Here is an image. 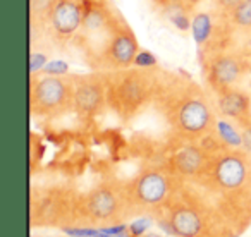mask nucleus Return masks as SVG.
<instances>
[{
    "mask_svg": "<svg viewBox=\"0 0 251 237\" xmlns=\"http://www.w3.org/2000/svg\"><path fill=\"white\" fill-rule=\"evenodd\" d=\"M241 0H210V4H212V9L220 14H227L230 12L237 4H239Z\"/></svg>",
    "mask_w": 251,
    "mask_h": 237,
    "instance_id": "18",
    "label": "nucleus"
},
{
    "mask_svg": "<svg viewBox=\"0 0 251 237\" xmlns=\"http://www.w3.org/2000/svg\"><path fill=\"white\" fill-rule=\"evenodd\" d=\"M189 182L205 201L241 237L251 225V153L244 148L219 144L205 168Z\"/></svg>",
    "mask_w": 251,
    "mask_h": 237,
    "instance_id": "1",
    "label": "nucleus"
},
{
    "mask_svg": "<svg viewBox=\"0 0 251 237\" xmlns=\"http://www.w3.org/2000/svg\"><path fill=\"white\" fill-rule=\"evenodd\" d=\"M217 115L227 118L236 126H243L251 118V95L243 86L229 88L212 95Z\"/></svg>",
    "mask_w": 251,
    "mask_h": 237,
    "instance_id": "13",
    "label": "nucleus"
},
{
    "mask_svg": "<svg viewBox=\"0 0 251 237\" xmlns=\"http://www.w3.org/2000/svg\"><path fill=\"white\" fill-rule=\"evenodd\" d=\"M179 181L162 162L147 164L129 179H124L133 218L157 216L174 194Z\"/></svg>",
    "mask_w": 251,
    "mask_h": 237,
    "instance_id": "9",
    "label": "nucleus"
},
{
    "mask_svg": "<svg viewBox=\"0 0 251 237\" xmlns=\"http://www.w3.org/2000/svg\"><path fill=\"white\" fill-rule=\"evenodd\" d=\"M81 191L69 182L53 181L29 189V225L33 229H66L77 222Z\"/></svg>",
    "mask_w": 251,
    "mask_h": 237,
    "instance_id": "7",
    "label": "nucleus"
},
{
    "mask_svg": "<svg viewBox=\"0 0 251 237\" xmlns=\"http://www.w3.org/2000/svg\"><path fill=\"white\" fill-rule=\"evenodd\" d=\"M250 2H251V0H250Z\"/></svg>",
    "mask_w": 251,
    "mask_h": 237,
    "instance_id": "21",
    "label": "nucleus"
},
{
    "mask_svg": "<svg viewBox=\"0 0 251 237\" xmlns=\"http://www.w3.org/2000/svg\"><path fill=\"white\" fill-rule=\"evenodd\" d=\"M155 223L167 237H237L189 181H179Z\"/></svg>",
    "mask_w": 251,
    "mask_h": 237,
    "instance_id": "4",
    "label": "nucleus"
},
{
    "mask_svg": "<svg viewBox=\"0 0 251 237\" xmlns=\"http://www.w3.org/2000/svg\"><path fill=\"white\" fill-rule=\"evenodd\" d=\"M88 0H47L42 9L31 12V38H42L64 50L74 45L81 28Z\"/></svg>",
    "mask_w": 251,
    "mask_h": 237,
    "instance_id": "8",
    "label": "nucleus"
},
{
    "mask_svg": "<svg viewBox=\"0 0 251 237\" xmlns=\"http://www.w3.org/2000/svg\"><path fill=\"white\" fill-rule=\"evenodd\" d=\"M162 72L155 66H131L121 71L105 72L108 110L127 124L153 108L160 88Z\"/></svg>",
    "mask_w": 251,
    "mask_h": 237,
    "instance_id": "5",
    "label": "nucleus"
},
{
    "mask_svg": "<svg viewBox=\"0 0 251 237\" xmlns=\"http://www.w3.org/2000/svg\"><path fill=\"white\" fill-rule=\"evenodd\" d=\"M201 0H150L153 9L160 14H189Z\"/></svg>",
    "mask_w": 251,
    "mask_h": 237,
    "instance_id": "16",
    "label": "nucleus"
},
{
    "mask_svg": "<svg viewBox=\"0 0 251 237\" xmlns=\"http://www.w3.org/2000/svg\"><path fill=\"white\" fill-rule=\"evenodd\" d=\"M141 237H167V236H162V234H157V232H147Z\"/></svg>",
    "mask_w": 251,
    "mask_h": 237,
    "instance_id": "20",
    "label": "nucleus"
},
{
    "mask_svg": "<svg viewBox=\"0 0 251 237\" xmlns=\"http://www.w3.org/2000/svg\"><path fill=\"white\" fill-rule=\"evenodd\" d=\"M241 134H243V148L251 153V118L248 122H244L243 126H239Z\"/></svg>",
    "mask_w": 251,
    "mask_h": 237,
    "instance_id": "19",
    "label": "nucleus"
},
{
    "mask_svg": "<svg viewBox=\"0 0 251 237\" xmlns=\"http://www.w3.org/2000/svg\"><path fill=\"white\" fill-rule=\"evenodd\" d=\"M133 218L124 179L103 177L86 191H81L76 225L110 227Z\"/></svg>",
    "mask_w": 251,
    "mask_h": 237,
    "instance_id": "6",
    "label": "nucleus"
},
{
    "mask_svg": "<svg viewBox=\"0 0 251 237\" xmlns=\"http://www.w3.org/2000/svg\"><path fill=\"white\" fill-rule=\"evenodd\" d=\"M73 47L84 64L98 72L131 67L140 55L133 28L108 0H88L83 28Z\"/></svg>",
    "mask_w": 251,
    "mask_h": 237,
    "instance_id": "2",
    "label": "nucleus"
},
{
    "mask_svg": "<svg viewBox=\"0 0 251 237\" xmlns=\"http://www.w3.org/2000/svg\"><path fill=\"white\" fill-rule=\"evenodd\" d=\"M73 114L79 120L88 122L108 110L105 72L91 71L86 74H73Z\"/></svg>",
    "mask_w": 251,
    "mask_h": 237,
    "instance_id": "12",
    "label": "nucleus"
},
{
    "mask_svg": "<svg viewBox=\"0 0 251 237\" xmlns=\"http://www.w3.org/2000/svg\"><path fill=\"white\" fill-rule=\"evenodd\" d=\"M73 74H36L29 79V112L33 117L53 120L73 114Z\"/></svg>",
    "mask_w": 251,
    "mask_h": 237,
    "instance_id": "11",
    "label": "nucleus"
},
{
    "mask_svg": "<svg viewBox=\"0 0 251 237\" xmlns=\"http://www.w3.org/2000/svg\"><path fill=\"white\" fill-rule=\"evenodd\" d=\"M153 223V216H138V218H134L133 223H129V232L133 234V237H141L147 232H150V227Z\"/></svg>",
    "mask_w": 251,
    "mask_h": 237,
    "instance_id": "17",
    "label": "nucleus"
},
{
    "mask_svg": "<svg viewBox=\"0 0 251 237\" xmlns=\"http://www.w3.org/2000/svg\"><path fill=\"white\" fill-rule=\"evenodd\" d=\"M201 71L206 90L212 95L243 86L251 72L250 55L243 47L234 45V42L226 43L203 52Z\"/></svg>",
    "mask_w": 251,
    "mask_h": 237,
    "instance_id": "10",
    "label": "nucleus"
},
{
    "mask_svg": "<svg viewBox=\"0 0 251 237\" xmlns=\"http://www.w3.org/2000/svg\"><path fill=\"white\" fill-rule=\"evenodd\" d=\"M227 23L236 38H251V2L241 0L239 4L226 14Z\"/></svg>",
    "mask_w": 251,
    "mask_h": 237,
    "instance_id": "14",
    "label": "nucleus"
},
{
    "mask_svg": "<svg viewBox=\"0 0 251 237\" xmlns=\"http://www.w3.org/2000/svg\"><path fill=\"white\" fill-rule=\"evenodd\" d=\"M153 110L167 127L169 140L203 141L215 133L217 115L213 98L200 83L174 71L162 72Z\"/></svg>",
    "mask_w": 251,
    "mask_h": 237,
    "instance_id": "3",
    "label": "nucleus"
},
{
    "mask_svg": "<svg viewBox=\"0 0 251 237\" xmlns=\"http://www.w3.org/2000/svg\"><path fill=\"white\" fill-rule=\"evenodd\" d=\"M215 134L226 146L230 148H243V134H241L239 126L227 120V118L219 117L215 126Z\"/></svg>",
    "mask_w": 251,
    "mask_h": 237,
    "instance_id": "15",
    "label": "nucleus"
}]
</instances>
